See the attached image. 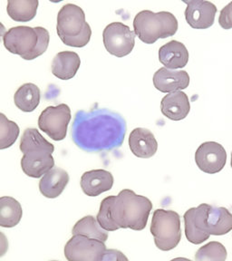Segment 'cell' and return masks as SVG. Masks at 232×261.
Wrapping results in <instances>:
<instances>
[{"label": "cell", "instance_id": "obj_4", "mask_svg": "<svg viewBox=\"0 0 232 261\" xmlns=\"http://www.w3.org/2000/svg\"><path fill=\"white\" fill-rule=\"evenodd\" d=\"M50 36L42 27H15L5 33L3 42L10 53L20 56L24 60H34L48 48Z\"/></svg>", "mask_w": 232, "mask_h": 261}, {"label": "cell", "instance_id": "obj_24", "mask_svg": "<svg viewBox=\"0 0 232 261\" xmlns=\"http://www.w3.org/2000/svg\"><path fill=\"white\" fill-rule=\"evenodd\" d=\"M73 236L80 235L106 242L108 240V232L99 224L94 216H86L78 220L72 230Z\"/></svg>", "mask_w": 232, "mask_h": 261}, {"label": "cell", "instance_id": "obj_29", "mask_svg": "<svg viewBox=\"0 0 232 261\" xmlns=\"http://www.w3.org/2000/svg\"><path fill=\"white\" fill-rule=\"evenodd\" d=\"M100 261H129L128 257L118 249H106Z\"/></svg>", "mask_w": 232, "mask_h": 261}, {"label": "cell", "instance_id": "obj_21", "mask_svg": "<svg viewBox=\"0 0 232 261\" xmlns=\"http://www.w3.org/2000/svg\"><path fill=\"white\" fill-rule=\"evenodd\" d=\"M209 233L214 236H223L232 230V213L224 207L211 205L209 210Z\"/></svg>", "mask_w": 232, "mask_h": 261}, {"label": "cell", "instance_id": "obj_12", "mask_svg": "<svg viewBox=\"0 0 232 261\" xmlns=\"http://www.w3.org/2000/svg\"><path fill=\"white\" fill-rule=\"evenodd\" d=\"M195 162L200 171L208 174H215L225 167L227 152L220 143L206 142L197 149Z\"/></svg>", "mask_w": 232, "mask_h": 261}, {"label": "cell", "instance_id": "obj_27", "mask_svg": "<svg viewBox=\"0 0 232 261\" xmlns=\"http://www.w3.org/2000/svg\"><path fill=\"white\" fill-rule=\"evenodd\" d=\"M19 127L16 122L8 120L4 114H0V149L12 146L19 135Z\"/></svg>", "mask_w": 232, "mask_h": 261}, {"label": "cell", "instance_id": "obj_26", "mask_svg": "<svg viewBox=\"0 0 232 261\" xmlns=\"http://www.w3.org/2000/svg\"><path fill=\"white\" fill-rule=\"evenodd\" d=\"M228 256L224 245L218 241H211L197 250L196 261H226Z\"/></svg>", "mask_w": 232, "mask_h": 261}, {"label": "cell", "instance_id": "obj_7", "mask_svg": "<svg viewBox=\"0 0 232 261\" xmlns=\"http://www.w3.org/2000/svg\"><path fill=\"white\" fill-rule=\"evenodd\" d=\"M151 233L158 249L163 251L175 249L182 240L179 214L173 211L156 210L152 214Z\"/></svg>", "mask_w": 232, "mask_h": 261}, {"label": "cell", "instance_id": "obj_16", "mask_svg": "<svg viewBox=\"0 0 232 261\" xmlns=\"http://www.w3.org/2000/svg\"><path fill=\"white\" fill-rule=\"evenodd\" d=\"M129 147L136 157L148 159L156 153L158 143L151 130L145 128H135L129 136Z\"/></svg>", "mask_w": 232, "mask_h": 261}, {"label": "cell", "instance_id": "obj_14", "mask_svg": "<svg viewBox=\"0 0 232 261\" xmlns=\"http://www.w3.org/2000/svg\"><path fill=\"white\" fill-rule=\"evenodd\" d=\"M153 85L162 93H173L186 89L190 85V75L186 71H171L162 67L153 75Z\"/></svg>", "mask_w": 232, "mask_h": 261}, {"label": "cell", "instance_id": "obj_30", "mask_svg": "<svg viewBox=\"0 0 232 261\" xmlns=\"http://www.w3.org/2000/svg\"><path fill=\"white\" fill-rule=\"evenodd\" d=\"M170 261H192L191 259H189V258H186V257H175V258H173V259H171Z\"/></svg>", "mask_w": 232, "mask_h": 261}, {"label": "cell", "instance_id": "obj_10", "mask_svg": "<svg viewBox=\"0 0 232 261\" xmlns=\"http://www.w3.org/2000/svg\"><path fill=\"white\" fill-rule=\"evenodd\" d=\"M106 250L105 242L75 235L65 244V256L68 261H100Z\"/></svg>", "mask_w": 232, "mask_h": 261}, {"label": "cell", "instance_id": "obj_20", "mask_svg": "<svg viewBox=\"0 0 232 261\" xmlns=\"http://www.w3.org/2000/svg\"><path fill=\"white\" fill-rule=\"evenodd\" d=\"M81 65V59L78 54L71 51H63L54 57L52 73L61 80H69L74 77Z\"/></svg>", "mask_w": 232, "mask_h": 261}, {"label": "cell", "instance_id": "obj_15", "mask_svg": "<svg viewBox=\"0 0 232 261\" xmlns=\"http://www.w3.org/2000/svg\"><path fill=\"white\" fill-rule=\"evenodd\" d=\"M114 176L106 170L86 171L81 177V188L84 193L89 197H97L110 191L114 185Z\"/></svg>", "mask_w": 232, "mask_h": 261}, {"label": "cell", "instance_id": "obj_6", "mask_svg": "<svg viewBox=\"0 0 232 261\" xmlns=\"http://www.w3.org/2000/svg\"><path fill=\"white\" fill-rule=\"evenodd\" d=\"M134 29L140 40L152 45L160 38L174 36L178 30V20L173 14L167 11L154 13L143 10L135 16Z\"/></svg>", "mask_w": 232, "mask_h": 261}, {"label": "cell", "instance_id": "obj_9", "mask_svg": "<svg viewBox=\"0 0 232 261\" xmlns=\"http://www.w3.org/2000/svg\"><path fill=\"white\" fill-rule=\"evenodd\" d=\"M102 38L106 50L114 57H126L135 47V33L121 22L108 24L102 32Z\"/></svg>", "mask_w": 232, "mask_h": 261}, {"label": "cell", "instance_id": "obj_5", "mask_svg": "<svg viewBox=\"0 0 232 261\" xmlns=\"http://www.w3.org/2000/svg\"><path fill=\"white\" fill-rule=\"evenodd\" d=\"M57 31L65 45L78 48L86 46L92 36L84 10L73 4L65 5L58 12Z\"/></svg>", "mask_w": 232, "mask_h": 261}, {"label": "cell", "instance_id": "obj_1", "mask_svg": "<svg viewBox=\"0 0 232 261\" xmlns=\"http://www.w3.org/2000/svg\"><path fill=\"white\" fill-rule=\"evenodd\" d=\"M126 122L122 115L107 109L76 112L72 125L74 144L87 152L112 151L122 145Z\"/></svg>", "mask_w": 232, "mask_h": 261}, {"label": "cell", "instance_id": "obj_2", "mask_svg": "<svg viewBox=\"0 0 232 261\" xmlns=\"http://www.w3.org/2000/svg\"><path fill=\"white\" fill-rule=\"evenodd\" d=\"M151 210L152 203L147 197L125 189L118 195L109 196L102 200L96 219L106 231L120 228L140 231L146 227Z\"/></svg>", "mask_w": 232, "mask_h": 261}, {"label": "cell", "instance_id": "obj_28", "mask_svg": "<svg viewBox=\"0 0 232 261\" xmlns=\"http://www.w3.org/2000/svg\"><path fill=\"white\" fill-rule=\"evenodd\" d=\"M219 24L225 30L232 29V1L220 11Z\"/></svg>", "mask_w": 232, "mask_h": 261}, {"label": "cell", "instance_id": "obj_31", "mask_svg": "<svg viewBox=\"0 0 232 261\" xmlns=\"http://www.w3.org/2000/svg\"><path fill=\"white\" fill-rule=\"evenodd\" d=\"M230 165H231V168H232V152H231V161H230Z\"/></svg>", "mask_w": 232, "mask_h": 261}, {"label": "cell", "instance_id": "obj_3", "mask_svg": "<svg viewBox=\"0 0 232 261\" xmlns=\"http://www.w3.org/2000/svg\"><path fill=\"white\" fill-rule=\"evenodd\" d=\"M20 151L24 153L21 168L25 175L38 179L45 175L55 166V146L46 141L37 129H25L21 138Z\"/></svg>", "mask_w": 232, "mask_h": 261}, {"label": "cell", "instance_id": "obj_8", "mask_svg": "<svg viewBox=\"0 0 232 261\" xmlns=\"http://www.w3.org/2000/svg\"><path fill=\"white\" fill-rule=\"evenodd\" d=\"M71 118V110L67 105L48 106L41 113L38 127L54 141H63L66 137Z\"/></svg>", "mask_w": 232, "mask_h": 261}, {"label": "cell", "instance_id": "obj_23", "mask_svg": "<svg viewBox=\"0 0 232 261\" xmlns=\"http://www.w3.org/2000/svg\"><path fill=\"white\" fill-rule=\"evenodd\" d=\"M23 216L21 204L12 197H1L0 199V226L13 228L20 222Z\"/></svg>", "mask_w": 232, "mask_h": 261}, {"label": "cell", "instance_id": "obj_32", "mask_svg": "<svg viewBox=\"0 0 232 261\" xmlns=\"http://www.w3.org/2000/svg\"><path fill=\"white\" fill-rule=\"evenodd\" d=\"M52 261H57V260H52Z\"/></svg>", "mask_w": 232, "mask_h": 261}, {"label": "cell", "instance_id": "obj_17", "mask_svg": "<svg viewBox=\"0 0 232 261\" xmlns=\"http://www.w3.org/2000/svg\"><path fill=\"white\" fill-rule=\"evenodd\" d=\"M161 110L163 115L170 120H184L191 111V105L187 94L183 91L168 94L162 100Z\"/></svg>", "mask_w": 232, "mask_h": 261}, {"label": "cell", "instance_id": "obj_11", "mask_svg": "<svg viewBox=\"0 0 232 261\" xmlns=\"http://www.w3.org/2000/svg\"><path fill=\"white\" fill-rule=\"evenodd\" d=\"M210 207V204H200L195 208H189L184 214L185 236L192 244H201L211 237L207 224Z\"/></svg>", "mask_w": 232, "mask_h": 261}, {"label": "cell", "instance_id": "obj_25", "mask_svg": "<svg viewBox=\"0 0 232 261\" xmlns=\"http://www.w3.org/2000/svg\"><path fill=\"white\" fill-rule=\"evenodd\" d=\"M39 2L37 0L32 1H20V0H9L8 2V16L16 22H29L37 16V8Z\"/></svg>", "mask_w": 232, "mask_h": 261}, {"label": "cell", "instance_id": "obj_19", "mask_svg": "<svg viewBox=\"0 0 232 261\" xmlns=\"http://www.w3.org/2000/svg\"><path fill=\"white\" fill-rule=\"evenodd\" d=\"M69 182L67 171L61 168H53L39 181L41 194L47 199H56L61 195Z\"/></svg>", "mask_w": 232, "mask_h": 261}, {"label": "cell", "instance_id": "obj_18", "mask_svg": "<svg viewBox=\"0 0 232 261\" xmlns=\"http://www.w3.org/2000/svg\"><path fill=\"white\" fill-rule=\"evenodd\" d=\"M159 60L167 69L184 68L189 62L186 46L179 41H170L159 49Z\"/></svg>", "mask_w": 232, "mask_h": 261}, {"label": "cell", "instance_id": "obj_22", "mask_svg": "<svg viewBox=\"0 0 232 261\" xmlns=\"http://www.w3.org/2000/svg\"><path fill=\"white\" fill-rule=\"evenodd\" d=\"M14 102L19 110L24 113H31L39 106L40 89L31 83L24 84L15 93Z\"/></svg>", "mask_w": 232, "mask_h": 261}, {"label": "cell", "instance_id": "obj_13", "mask_svg": "<svg viewBox=\"0 0 232 261\" xmlns=\"http://www.w3.org/2000/svg\"><path fill=\"white\" fill-rule=\"evenodd\" d=\"M187 4L185 18L190 27L194 29H207L214 24L217 7L210 1L192 0L184 1Z\"/></svg>", "mask_w": 232, "mask_h": 261}]
</instances>
